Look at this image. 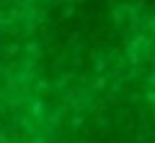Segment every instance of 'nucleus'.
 I'll return each mask as SVG.
<instances>
[{
	"label": "nucleus",
	"instance_id": "obj_1",
	"mask_svg": "<svg viewBox=\"0 0 155 143\" xmlns=\"http://www.w3.org/2000/svg\"><path fill=\"white\" fill-rule=\"evenodd\" d=\"M0 143H155V0L0 12Z\"/></svg>",
	"mask_w": 155,
	"mask_h": 143
}]
</instances>
